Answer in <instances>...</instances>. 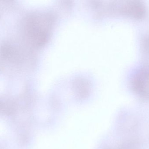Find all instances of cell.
Listing matches in <instances>:
<instances>
[{
    "label": "cell",
    "mask_w": 149,
    "mask_h": 149,
    "mask_svg": "<svg viewBox=\"0 0 149 149\" xmlns=\"http://www.w3.org/2000/svg\"><path fill=\"white\" fill-rule=\"evenodd\" d=\"M14 0H0V2L4 3H12Z\"/></svg>",
    "instance_id": "2"
},
{
    "label": "cell",
    "mask_w": 149,
    "mask_h": 149,
    "mask_svg": "<svg viewBox=\"0 0 149 149\" xmlns=\"http://www.w3.org/2000/svg\"><path fill=\"white\" fill-rule=\"evenodd\" d=\"M125 13L136 19L142 18L145 15V9L142 4L137 0L130 1L126 5Z\"/></svg>",
    "instance_id": "1"
}]
</instances>
